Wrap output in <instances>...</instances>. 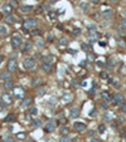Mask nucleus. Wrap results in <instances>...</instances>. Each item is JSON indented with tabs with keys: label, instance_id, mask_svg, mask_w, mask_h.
Listing matches in <instances>:
<instances>
[{
	"label": "nucleus",
	"instance_id": "f257e3e1",
	"mask_svg": "<svg viewBox=\"0 0 126 142\" xmlns=\"http://www.w3.org/2000/svg\"><path fill=\"white\" fill-rule=\"evenodd\" d=\"M23 45V39L19 34H14L11 37V47L14 49H18Z\"/></svg>",
	"mask_w": 126,
	"mask_h": 142
},
{
	"label": "nucleus",
	"instance_id": "f03ea898",
	"mask_svg": "<svg viewBox=\"0 0 126 142\" xmlns=\"http://www.w3.org/2000/svg\"><path fill=\"white\" fill-rule=\"evenodd\" d=\"M23 67L25 69H33L35 67V59L32 57H25L23 60Z\"/></svg>",
	"mask_w": 126,
	"mask_h": 142
},
{
	"label": "nucleus",
	"instance_id": "7ed1b4c3",
	"mask_svg": "<svg viewBox=\"0 0 126 142\" xmlns=\"http://www.w3.org/2000/svg\"><path fill=\"white\" fill-rule=\"evenodd\" d=\"M37 24H38V22L35 20V19H33V18H29V19H27V20L24 22L23 28H24V30H25V31L29 30V29H35Z\"/></svg>",
	"mask_w": 126,
	"mask_h": 142
},
{
	"label": "nucleus",
	"instance_id": "20e7f679",
	"mask_svg": "<svg viewBox=\"0 0 126 142\" xmlns=\"http://www.w3.org/2000/svg\"><path fill=\"white\" fill-rule=\"evenodd\" d=\"M88 38H90L91 42H96L98 38V33L96 30V27L94 25H90L88 27Z\"/></svg>",
	"mask_w": 126,
	"mask_h": 142
},
{
	"label": "nucleus",
	"instance_id": "39448f33",
	"mask_svg": "<svg viewBox=\"0 0 126 142\" xmlns=\"http://www.w3.org/2000/svg\"><path fill=\"white\" fill-rule=\"evenodd\" d=\"M11 102H13V97L9 93H4L1 96V103H0V106H1L3 108L4 107H8V106L11 105Z\"/></svg>",
	"mask_w": 126,
	"mask_h": 142
},
{
	"label": "nucleus",
	"instance_id": "423d86ee",
	"mask_svg": "<svg viewBox=\"0 0 126 142\" xmlns=\"http://www.w3.org/2000/svg\"><path fill=\"white\" fill-rule=\"evenodd\" d=\"M112 103H113L115 106H121V105H124V103H125V97H124V94L116 93L115 96L112 97Z\"/></svg>",
	"mask_w": 126,
	"mask_h": 142
},
{
	"label": "nucleus",
	"instance_id": "0eeeda50",
	"mask_svg": "<svg viewBox=\"0 0 126 142\" xmlns=\"http://www.w3.org/2000/svg\"><path fill=\"white\" fill-rule=\"evenodd\" d=\"M55 127H57V121L55 120H50V121L47 122L44 130H46V132H53L55 130Z\"/></svg>",
	"mask_w": 126,
	"mask_h": 142
},
{
	"label": "nucleus",
	"instance_id": "6e6552de",
	"mask_svg": "<svg viewBox=\"0 0 126 142\" xmlns=\"http://www.w3.org/2000/svg\"><path fill=\"white\" fill-rule=\"evenodd\" d=\"M40 68H42L43 72H46V73H50V72L53 70V64H52V63H48V62H42Z\"/></svg>",
	"mask_w": 126,
	"mask_h": 142
},
{
	"label": "nucleus",
	"instance_id": "1a4fd4ad",
	"mask_svg": "<svg viewBox=\"0 0 126 142\" xmlns=\"http://www.w3.org/2000/svg\"><path fill=\"white\" fill-rule=\"evenodd\" d=\"M1 13H3V14H5L6 16L11 15V13H13V5L11 4H4L3 8H1Z\"/></svg>",
	"mask_w": 126,
	"mask_h": 142
},
{
	"label": "nucleus",
	"instance_id": "9d476101",
	"mask_svg": "<svg viewBox=\"0 0 126 142\" xmlns=\"http://www.w3.org/2000/svg\"><path fill=\"white\" fill-rule=\"evenodd\" d=\"M15 69H16V60L14 58H10L8 62V72L13 73V72H15Z\"/></svg>",
	"mask_w": 126,
	"mask_h": 142
},
{
	"label": "nucleus",
	"instance_id": "9b49d317",
	"mask_svg": "<svg viewBox=\"0 0 126 142\" xmlns=\"http://www.w3.org/2000/svg\"><path fill=\"white\" fill-rule=\"evenodd\" d=\"M73 128L76 130V132H83L86 130V125L83 123V122H74Z\"/></svg>",
	"mask_w": 126,
	"mask_h": 142
},
{
	"label": "nucleus",
	"instance_id": "f8f14e48",
	"mask_svg": "<svg viewBox=\"0 0 126 142\" xmlns=\"http://www.w3.org/2000/svg\"><path fill=\"white\" fill-rule=\"evenodd\" d=\"M25 92H24V89L22 87H15L14 88V96H15V98H22V97H24Z\"/></svg>",
	"mask_w": 126,
	"mask_h": 142
},
{
	"label": "nucleus",
	"instance_id": "ddd939ff",
	"mask_svg": "<svg viewBox=\"0 0 126 142\" xmlns=\"http://www.w3.org/2000/svg\"><path fill=\"white\" fill-rule=\"evenodd\" d=\"M101 15H102V18H105V19H110V18H112V15H113V10L112 9H105V10H102V13H101Z\"/></svg>",
	"mask_w": 126,
	"mask_h": 142
},
{
	"label": "nucleus",
	"instance_id": "4468645a",
	"mask_svg": "<svg viewBox=\"0 0 126 142\" xmlns=\"http://www.w3.org/2000/svg\"><path fill=\"white\" fill-rule=\"evenodd\" d=\"M3 87H4V89H5L6 92H9V91H11V89H14V83L11 82V79L10 81H6V82L3 83Z\"/></svg>",
	"mask_w": 126,
	"mask_h": 142
},
{
	"label": "nucleus",
	"instance_id": "2eb2a0df",
	"mask_svg": "<svg viewBox=\"0 0 126 142\" xmlns=\"http://www.w3.org/2000/svg\"><path fill=\"white\" fill-rule=\"evenodd\" d=\"M72 99H73V96H72V93H69V92H66L62 96V101L64 102V103L72 102Z\"/></svg>",
	"mask_w": 126,
	"mask_h": 142
},
{
	"label": "nucleus",
	"instance_id": "dca6fc26",
	"mask_svg": "<svg viewBox=\"0 0 126 142\" xmlns=\"http://www.w3.org/2000/svg\"><path fill=\"white\" fill-rule=\"evenodd\" d=\"M78 116H79V108H77V107H73V108L71 109L69 117H71V118H77Z\"/></svg>",
	"mask_w": 126,
	"mask_h": 142
},
{
	"label": "nucleus",
	"instance_id": "f3484780",
	"mask_svg": "<svg viewBox=\"0 0 126 142\" xmlns=\"http://www.w3.org/2000/svg\"><path fill=\"white\" fill-rule=\"evenodd\" d=\"M32 101H33V99H32V97H27V98H24L23 99V102H22V108H25V107H29L30 105H32Z\"/></svg>",
	"mask_w": 126,
	"mask_h": 142
},
{
	"label": "nucleus",
	"instance_id": "a211bd4d",
	"mask_svg": "<svg viewBox=\"0 0 126 142\" xmlns=\"http://www.w3.org/2000/svg\"><path fill=\"white\" fill-rule=\"evenodd\" d=\"M30 49H32V43L30 42H25L22 45V52L23 53H27V52H29Z\"/></svg>",
	"mask_w": 126,
	"mask_h": 142
},
{
	"label": "nucleus",
	"instance_id": "6ab92c4d",
	"mask_svg": "<svg viewBox=\"0 0 126 142\" xmlns=\"http://www.w3.org/2000/svg\"><path fill=\"white\" fill-rule=\"evenodd\" d=\"M0 81H3V82L10 81V72H3L0 74Z\"/></svg>",
	"mask_w": 126,
	"mask_h": 142
},
{
	"label": "nucleus",
	"instance_id": "aec40b11",
	"mask_svg": "<svg viewBox=\"0 0 126 142\" xmlns=\"http://www.w3.org/2000/svg\"><path fill=\"white\" fill-rule=\"evenodd\" d=\"M101 97H102V99L103 102H110L112 98L110 97V93L107 92V91H103V92H101Z\"/></svg>",
	"mask_w": 126,
	"mask_h": 142
},
{
	"label": "nucleus",
	"instance_id": "412c9836",
	"mask_svg": "<svg viewBox=\"0 0 126 142\" xmlns=\"http://www.w3.org/2000/svg\"><path fill=\"white\" fill-rule=\"evenodd\" d=\"M43 62H48V63H54L55 62V57L54 55H52V54H49V55H47L46 58H43Z\"/></svg>",
	"mask_w": 126,
	"mask_h": 142
},
{
	"label": "nucleus",
	"instance_id": "4be33fe9",
	"mask_svg": "<svg viewBox=\"0 0 126 142\" xmlns=\"http://www.w3.org/2000/svg\"><path fill=\"white\" fill-rule=\"evenodd\" d=\"M19 9H20V11L22 13H29V11H33V6H28V5H24V6H20V8H19Z\"/></svg>",
	"mask_w": 126,
	"mask_h": 142
},
{
	"label": "nucleus",
	"instance_id": "5701e85b",
	"mask_svg": "<svg viewBox=\"0 0 126 142\" xmlns=\"http://www.w3.org/2000/svg\"><path fill=\"white\" fill-rule=\"evenodd\" d=\"M47 15L49 18V20H55V19H57V13L54 10H49Z\"/></svg>",
	"mask_w": 126,
	"mask_h": 142
},
{
	"label": "nucleus",
	"instance_id": "b1692460",
	"mask_svg": "<svg viewBox=\"0 0 126 142\" xmlns=\"http://www.w3.org/2000/svg\"><path fill=\"white\" fill-rule=\"evenodd\" d=\"M15 19H16V18H15L14 15H13V14H11V15H8V16H5V23L11 24V23H14V22H15Z\"/></svg>",
	"mask_w": 126,
	"mask_h": 142
},
{
	"label": "nucleus",
	"instance_id": "393cba45",
	"mask_svg": "<svg viewBox=\"0 0 126 142\" xmlns=\"http://www.w3.org/2000/svg\"><path fill=\"white\" fill-rule=\"evenodd\" d=\"M67 45H68V40L66 38H61L58 40V47H67Z\"/></svg>",
	"mask_w": 126,
	"mask_h": 142
},
{
	"label": "nucleus",
	"instance_id": "a878e982",
	"mask_svg": "<svg viewBox=\"0 0 126 142\" xmlns=\"http://www.w3.org/2000/svg\"><path fill=\"white\" fill-rule=\"evenodd\" d=\"M59 132H61L62 136H67L68 132H69V128H68L67 126H62V127H61V130H59Z\"/></svg>",
	"mask_w": 126,
	"mask_h": 142
},
{
	"label": "nucleus",
	"instance_id": "bb28decb",
	"mask_svg": "<svg viewBox=\"0 0 126 142\" xmlns=\"http://www.w3.org/2000/svg\"><path fill=\"white\" fill-rule=\"evenodd\" d=\"M8 34V28L5 27V25H0V35H6Z\"/></svg>",
	"mask_w": 126,
	"mask_h": 142
},
{
	"label": "nucleus",
	"instance_id": "cd10ccee",
	"mask_svg": "<svg viewBox=\"0 0 126 142\" xmlns=\"http://www.w3.org/2000/svg\"><path fill=\"white\" fill-rule=\"evenodd\" d=\"M13 121H15V116L13 114V113L8 114V116L5 117V120H4V122H13Z\"/></svg>",
	"mask_w": 126,
	"mask_h": 142
},
{
	"label": "nucleus",
	"instance_id": "c85d7f7f",
	"mask_svg": "<svg viewBox=\"0 0 126 142\" xmlns=\"http://www.w3.org/2000/svg\"><path fill=\"white\" fill-rule=\"evenodd\" d=\"M40 84H42V79L40 78H37V79L32 81V86H33V87H38V86H40Z\"/></svg>",
	"mask_w": 126,
	"mask_h": 142
},
{
	"label": "nucleus",
	"instance_id": "c756f323",
	"mask_svg": "<svg viewBox=\"0 0 126 142\" xmlns=\"http://www.w3.org/2000/svg\"><path fill=\"white\" fill-rule=\"evenodd\" d=\"M29 114H30V116H37V114H38V108H37V107H30Z\"/></svg>",
	"mask_w": 126,
	"mask_h": 142
},
{
	"label": "nucleus",
	"instance_id": "7c9ffc66",
	"mask_svg": "<svg viewBox=\"0 0 126 142\" xmlns=\"http://www.w3.org/2000/svg\"><path fill=\"white\" fill-rule=\"evenodd\" d=\"M81 48H82V50H85V52H91V47L88 45V44H86V43H82Z\"/></svg>",
	"mask_w": 126,
	"mask_h": 142
},
{
	"label": "nucleus",
	"instance_id": "2f4dec72",
	"mask_svg": "<svg viewBox=\"0 0 126 142\" xmlns=\"http://www.w3.org/2000/svg\"><path fill=\"white\" fill-rule=\"evenodd\" d=\"M79 6H81L82 11H85V13L88 10V4H87V3H85V1H82V3L79 4Z\"/></svg>",
	"mask_w": 126,
	"mask_h": 142
},
{
	"label": "nucleus",
	"instance_id": "473e14b6",
	"mask_svg": "<svg viewBox=\"0 0 126 142\" xmlns=\"http://www.w3.org/2000/svg\"><path fill=\"white\" fill-rule=\"evenodd\" d=\"M106 68L109 69V70H111V69H113V62L110 59V60H107L106 62Z\"/></svg>",
	"mask_w": 126,
	"mask_h": 142
},
{
	"label": "nucleus",
	"instance_id": "72a5a7b5",
	"mask_svg": "<svg viewBox=\"0 0 126 142\" xmlns=\"http://www.w3.org/2000/svg\"><path fill=\"white\" fill-rule=\"evenodd\" d=\"M25 137H27V133H25V132H19L16 135V138L18 140H25Z\"/></svg>",
	"mask_w": 126,
	"mask_h": 142
},
{
	"label": "nucleus",
	"instance_id": "f704fd0d",
	"mask_svg": "<svg viewBox=\"0 0 126 142\" xmlns=\"http://www.w3.org/2000/svg\"><path fill=\"white\" fill-rule=\"evenodd\" d=\"M46 92H47V88L46 87H42L40 89H39V91H38V96H44V94H46Z\"/></svg>",
	"mask_w": 126,
	"mask_h": 142
},
{
	"label": "nucleus",
	"instance_id": "c9c22d12",
	"mask_svg": "<svg viewBox=\"0 0 126 142\" xmlns=\"http://www.w3.org/2000/svg\"><path fill=\"white\" fill-rule=\"evenodd\" d=\"M32 34H33L34 37L37 35V37H39V35H42V31L39 30V29H33V31H32Z\"/></svg>",
	"mask_w": 126,
	"mask_h": 142
},
{
	"label": "nucleus",
	"instance_id": "e433bc0d",
	"mask_svg": "<svg viewBox=\"0 0 126 142\" xmlns=\"http://www.w3.org/2000/svg\"><path fill=\"white\" fill-rule=\"evenodd\" d=\"M105 131H106V126L105 125H100L98 126V132L100 133H105Z\"/></svg>",
	"mask_w": 126,
	"mask_h": 142
},
{
	"label": "nucleus",
	"instance_id": "4c0bfd02",
	"mask_svg": "<svg viewBox=\"0 0 126 142\" xmlns=\"http://www.w3.org/2000/svg\"><path fill=\"white\" fill-rule=\"evenodd\" d=\"M100 77H101V78H103V79H109L110 78L109 74H107V72H101L100 73Z\"/></svg>",
	"mask_w": 126,
	"mask_h": 142
},
{
	"label": "nucleus",
	"instance_id": "58836bf2",
	"mask_svg": "<svg viewBox=\"0 0 126 142\" xmlns=\"http://www.w3.org/2000/svg\"><path fill=\"white\" fill-rule=\"evenodd\" d=\"M32 125H33V127H39V126L42 125V122H40L39 120H34V121H33V123H32Z\"/></svg>",
	"mask_w": 126,
	"mask_h": 142
},
{
	"label": "nucleus",
	"instance_id": "ea45409f",
	"mask_svg": "<svg viewBox=\"0 0 126 142\" xmlns=\"http://www.w3.org/2000/svg\"><path fill=\"white\" fill-rule=\"evenodd\" d=\"M61 142H72V140L69 138L68 136H62V138H61Z\"/></svg>",
	"mask_w": 126,
	"mask_h": 142
},
{
	"label": "nucleus",
	"instance_id": "a19ab883",
	"mask_svg": "<svg viewBox=\"0 0 126 142\" xmlns=\"http://www.w3.org/2000/svg\"><path fill=\"white\" fill-rule=\"evenodd\" d=\"M44 44H46V43H44L43 39H38V40H37V45H38V47H44Z\"/></svg>",
	"mask_w": 126,
	"mask_h": 142
},
{
	"label": "nucleus",
	"instance_id": "79ce46f5",
	"mask_svg": "<svg viewBox=\"0 0 126 142\" xmlns=\"http://www.w3.org/2000/svg\"><path fill=\"white\" fill-rule=\"evenodd\" d=\"M4 142H14V138H13L11 136H6L4 138Z\"/></svg>",
	"mask_w": 126,
	"mask_h": 142
},
{
	"label": "nucleus",
	"instance_id": "37998d69",
	"mask_svg": "<svg viewBox=\"0 0 126 142\" xmlns=\"http://www.w3.org/2000/svg\"><path fill=\"white\" fill-rule=\"evenodd\" d=\"M120 109H121L122 113H126V103H124V105L120 106Z\"/></svg>",
	"mask_w": 126,
	"mask_h": 142
},
{
	"label": "nucleus",
	"instance_id": "c03bdc74",
	"mask_svg": "<svg viewBox=\"0 0 126 142\" xmlns=\"http://www.w3.org/2000/svg\"><path fill=\"white\" fill-rule=\"evenodd\" d=\"M121 27H122V28L126 30V18H124L122 20H121Z\"/></svg>",
	"mask_w": 126,
	"mask_h": 142
},
{
	"label": "nucleus",
	"instance_id": "a18cd8bd",
	"mask_svg": "<svg viewBox=\"0 0 126 142\" xmlns=\"http://www.w3.org/2000/svg\"><path fill=\"white\" fill-rule=\"evenodd\" d=\"M72 86H73V87H78V86H79L78 81H77V79H73V81H72Z\"/></svg>",
	"mask_w": 126,
	"mask_h": 142
},
{
	"label": "nucleus",
	"instance_id": "49530a36",
	"mask_svg": "<svg viewBox=\"0 0 126 142\" xmlns=\"http://www.w3.org/2000/svg\"><path fill=\"white\" fill-rule=\"evenodd\" d=\"M96 64H97V67H100V68H101V67H103L102 60H97V63H96Z\"/></svg>",
	"mask_w": 126,
	"mask_h": 142
},
{
	"label": "nucleus",
	"instance_id": "de8ad7c7",
	"mask_svg": "<svg viewBox=\"0 0 126 142\" xmlns=\"http://www.w3.org/2000/svg\"><path fill=\"white\" fill-rule=\"evenodd\" d=\"M79 31H81L79 29H77V30H74V33H73V35H76V37H78V35L81 34V33H79Z\"/></svg>",
	"mask_w": 126,
	"mask_h": 142
},
{
	"label": "nucleus",
	"instance_id": "09e8293b",
	"mask_svg": "<svg viewBox=\"0 0 126 142\" xmlns=\"http://www.w3.org/2000/svg\"><path fill=\"white\" fill-rule=\"evenodd\" d=\"M112 84H113L115 88H120V83H112Z\"/></svg>",
	"mask_w": 126,
	"mask_h": 142
},
{
	"label": "nucleus",
	"instance_id": "8fccbe9b",
	"mask_svg": "<svg viewBox=\"0 0 126 142\" xmlns=\"http://www.w3.org/2000/svg\"><path fill=\"white\" fill-rule=\"evenodd\" d=\"M91 3H92V4H98L100 0H91Z\"/></svg>",
	"mask_w": 126,
	"mask_h": 142
},
{
	"label": "nucleus",
	"instance_id": "3c124183",
	"mask_svg": "<svg viewBox=\"0 0 126 142\" xmlns=\"http://www.w3.org/2000/svg\"><path fill=\"white\" fill-rule=\"evenodd\" d=\"M94 114H96V113H94V109H92V111H91V113H90V116H91V117H93Z\"/></svg>",
	"mask_w": 126,
	"mask_h": 142
},
{
	"label": "nucleus",
	"instance_id": "603ef678",
	"mask_svg": "<svg viewBox=\"0 0 126 142\" xmlns=\"http://www.w3.org/2000/svg\"><path fill=\"white\" fill-rule=\"evenodd\" d=\"M91 142H101V141H100V140H97V138H92V140H91Z\"/></svg>",
	"mask_w": 126,
	"mask_h": 142
},
{
	"label": "nucleus",
	"instance_id": "864d4df0",
	"mask_svg": "<svg viewBox=\"0 0 126 142\" xmlns=\"http://www.w3.org/2000/svg\"><path fill=\"white\" fill-rule=\"evenodd\" d=\"M48 40L52 42V40H53V35H49V37H48Z\"/></svg>",
	"mask_w": 126,
	"mask_h": 142
},
{
	"label": "nucleus",
	"instance_id": "5fc2aeb1",
	"mask_svg": "<svg viewBox=\"0 0 126 142\" xmlns=\"http://www.w3.org/2000/svg\"><path fill=\"white\" fill-rule=\"evenodd\" d=\"M68 52H69V53H71V54H76V50H72V49H69Z\"/></svg>",
	"mask_w": 126,
	"mask_h": 142
},
{
	"label": "nucleus",
	"instance_id": "6e6d98bb",
	"mask_svg": "<svg viewBox=\"0 0 126 142\" xmlns=\"http://www.w3.org/2000/svg\"><path fill=\"white\" fill-rule=\"evenodd\" d=\"M111 3H113V4H117V3H118V0H111Z\"/></svg>",
	"mask_w": 126,
	"mask_h": 142
},
{
	"label": "nucleus",
	"instance_id": "4d7b16f0",
	"mask_svg": "<svg viewBox=\"0 0 126 142\" xmlns=\"http://www.w3.org/2000/svg\"><path fill=\"white\" fill-rule=\"evenodd\" d=\"M3 59H4V57H3V55H0V64H1V62H3Z\"/></svg>",
	"mask_w": 126,
	"mask_h": 142
},
{
	"label": "nucleus",
	"instance_id": "13d9d810",
	"mask_svg": "<svg viewBox=\"0 0 126 142\" xmlns=\"http://www.w3.org/2000/svg\"><path fill=\"white\" fill-rule=\"evenodd\" d=\"M109 83H113V79L112 78H109Z\"/></svg>",
	"mask_w": 126,
	"mask_h": 142
},
{
	"label": "nucleus",
	"instance_id": "bf43d9fd",
	"mask_svg": "<svg viewBox=\"0 0 126 142\" xmlns=\"http://www.w3.org/2000/svg\"><path fill=\"white\" fill-rule=\"evenodd\" d=\"M50 3H55V1H58V0H49Z\"/></svg>",
	"mask_w": 126,
	"mask_h": 142
},
{
	"label": "nucleus",
	"instance_id": "052dcab7",
	"mask_svg": "<svg viewBox=\"0 0 126 142\" xmlns=\"http://www.w3.org/2000/svg\"><path fill=\"white\" fill-rule=\"evenodd\" d=\"M124 16H125V18H126V9H125V10H124Z\"/></svg>",
	"mask_w": 126,
	"mask_h": 142
},
{
	"label": "nucleus",
	"instance_id": "680f3d73",
	"mask_svg": "<svg viewBox=\"0 0 126 142\" xmlns=\"http://www.w3.org/2000/svg\"><path fill=\"white\" fill-rule=\"evenodd\" d=\"M27 142H34V141H32V140H29V141H27Z\"/></svg>",
	"mask_w": 126,
	"mask_h": 142
},
{
	"label": "nucleus",
	"instance_id": "e2e57ef3",
	"mask_svg": "<svg viewBox=\"0 0 126 142\" xmlns=\"http://www.w3.org/2000/svg\"><path fill=\"white\" fill-rule=\"evenodd\" d=\"M0 40H1V35H0Z\"/></svg>",
	"mask_w": 126,
	"mask_h": 142
},
{
	"label": "nucleus",
	"instance_id": "0e129e2a",
	"mask_svg": "<svg viewBox=\"0 0 126 142\" xmlns=\"http://www.w3.org/2000/svg\"><path fill=\"white\" fill-rule=\"evenodd\" d=\"M73 1H76V0H73Z\"/></svg>",
	"mask_w": 126,
	"mask_h": 142
},
{
	"label": "nucleus",
	"instance_id": "69168bd1",
	"mask_svg": "<svg viewBox=\"0 0 126 142\" xmlns=\"http://www.w3.org/2000/svg\"><path fill=\"white\" fill-rule=\"evenodd\" d=\"M74 142H77V141H74Z\"/></svg>",
	"mask_w": 126,
	"mask_h": 142
},
{
	"label": "nucleus",
	"instance_id": "338daca9",
	"mask_svg": "<svg viewBox=\"0 0 126 142\" xmlns=\"http://www.w3.org/2000/svg\"><path fill=\"white\" fill-rule=\"evenodd\" d=\"M125 142H126V141H125Z\"/></svg>",
	"mask_w": 126,
	"mask_h": 142
}]
</instances>
